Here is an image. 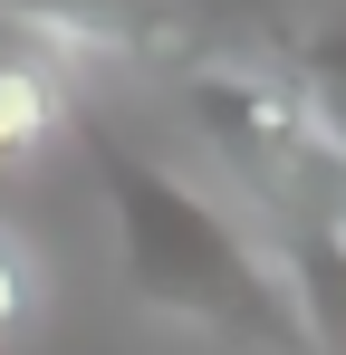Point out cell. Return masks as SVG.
Returning <instances> with one entry per match:
<instances>
[{
    "mask_svg": "<svg viewBox=\"0 0 346 355\" xmlns=\"http://www.w3.org/2000/svg\"><path fill=\"white\" fill-rule=\"evenodd\" d=\"M67 106L77 96H67V77L49 67V49L29 29H0V173H29L67 135Z\"/></svg>",
    "mask_w": 346,
    "mask_h": 355,
    "instance_id": "1",
    "label": "cell"
},
{
    "mask_svg": "<svg viewBox=\"0 0 346 355\" xmlns=\"http://www.w3.org/2000/svg\"><path fill=\"white\" fill-rule=\"evenodd\" d=\"M29 317H39V259H29V240L0 231V346H10Z\"/></svg>",
    "mask_w": 346,
    "mask_h": 355,
    "instance_id": "2",
    "label": "cell"
}]
</instances>
